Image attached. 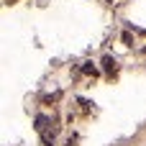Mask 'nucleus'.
I'll return each mask as SVG.
<instances>
[{
  "instance_id": "nucleus-1",
  "label": "nucleus",
  "mask_w": 146,
  "mask_h": 146,
  "mask_svg": "<svg viewBox=\"0 0 146 146\" xmlns=\"http://www.w3.org/2000/svg\"><path fill=\"white\" fill-rule=\"evenodd\" d=\"M103 69H105L108 74H115V69H118L115 59H113V56H105V59H103Z\"/></svg>"
},
{
  "instance_id": "nucleus-2",
  "label": "nucleus",
  "mask_w": 146,
  "mask_h": 146,
  "mask_svg": "<svg viewBox=\"0 0 146 146\" xmlns=\"http://www.w3.org/2000/svg\"><path fill=\"white\" fill-rule=\"evenodd\" d=\"M82 72H85V74H98V69H95L92 64H85V67H82Z\"/></svg>"
}]
</instances>
